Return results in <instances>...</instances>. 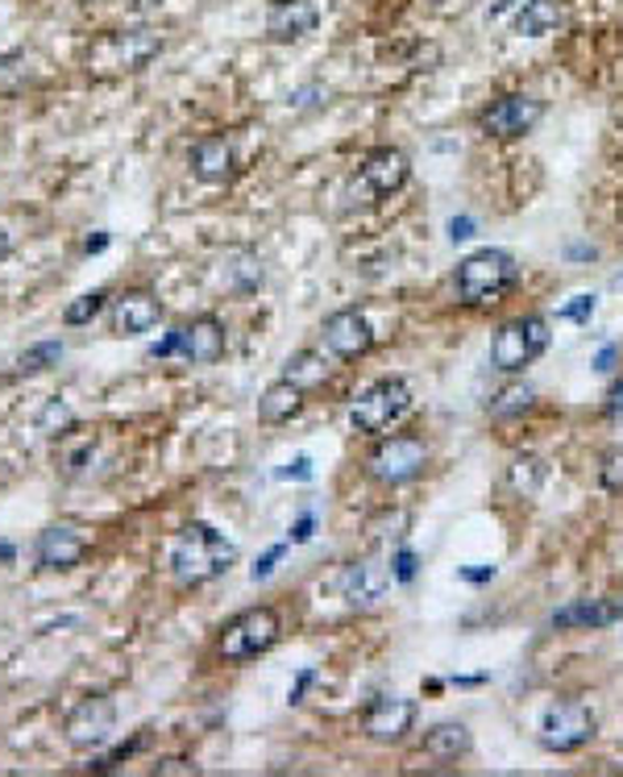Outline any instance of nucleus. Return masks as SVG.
<instances>
[{"mask_svg": "<svg viewBox=\"0 0 623 777\" xmlns=\"http://www.w3.org/2000/svg\"><path fill=\"white\" fill-rule=\"evenodd\" d=\"M233 565H237V545L225 533H216L213 524H204V519L187 524L175 536V545H171V579L187 586V591L225 579Z\"/></svg>", "mask_w": 623, "mask_h": 777, "instance_id": "f257e3e1", "label": "nucleus"}, {"mask_svg": "<svg viewBox=\"0 0 623 777\" xmlns=\"http://www.w3.org/2000/svg\"><path fill=\"white\" fill-rule=\"evenodd\" d=\"M519 283V262L507 250H474L470 259L457 262L454 291L461 304H499L507 291Z\"/></svg>", "mask_w": 623, "mask_h": 777, "instance_id": "f03ea898", "label": "nucleus"}, {"mask_svg": "<svg viewBox=\"0 0 623 777\" xmlns=\"http://www.w3.org/2000/svg\"><path fill=\"white\" fill-rule=\"evenodd\" d=\"M279 637H283L279 611L266 608V603H262V608H245L221 628L216 653H221V661H228V666H245V661H254V657L271 653L274 644H279Z\"/></svg>", "mask_w": 623, "mask_h": 777, "instance_id": "7ed1b4c3", "label": "nucleus"}, {"mask_svg": "<svg viewBox=\"0 0 623 777\" xmlns=\"http://www.w3.org/2000/svg\"><path fill=\"white\" fill-rule=\"evenodd\" d=\"M113 736H117V702L105 690L84 695L62 719V740L76 752H100L113 745Z\"/></svg>", "mask_w": 623, "mask_h": 777, "instance_id": "20e7f679", "label": "nucleus"}, {"mask_svg": "<svg viewBox=\"0 0 623 777\" xmlns=\"http://www.w3.org/2000/svg\"><path fill=\"white\" fill-rule=\"evenodd\" d=\"M548 320L545 317H516L507 320L499 333L490 337V366L503 370V375H519L524 366H533L541 353L548 350Z\"/></svg>", "mask_w": 623, "mask_h": 777, "instance_id": "39448f33", "label": "nucleus"}, {"mask_svg": "<svg viewBox=\"0 0 623 777\" xmlns=\"http://www.w3.org/2000/svg\"><path fill=\"white\" fill-rule=\"evenodd\" d=\"M411 411V391L403 379H379L374 387H366L362 396L353 399L350 420L358 433H370V437H382L391 425H399Z\"/></svg>", "mask_w": 623, "mask_h": 777, "instance_id": "423d86ee", "label": "nucleus"}, {"mask_svg": "<svg viewBox=\"0 0 623 777\" xmlns=\"http://www.w3.org/2000/svg\"><path fill=\"white\" fill-rule=\"evenodd\" d=\"M428 466V445L420 437H382L370 457H366V474L379 483V487H403L411 478H420Z\"/></svg>", "mask_w": 623, "mask_h": 777, "instance_id": "0eeeda50", "label": "nucleus"}, {"mask_svg": "<svg viewBox=\"0 0 623 777\" xmlns=\"http://www.w3.org/2000/svg\"><path fill=\"white\" fill-rule=\"evenodd\" d=\"M594 731H598V716L591 707L578 699H565L553 702L541 719V745L548 752H578L594 740Z\"/></svg>", "mask_w": 623, "mask_h": 777, "instance_id": "6e6552de", "label": "nucleus"}, {"mask_svg": "<svg viewBox=\"0 0 623 777\" xmlns=\"http://www.w3.org/2000/svg\"><path fill=\"white\" fill-rule=\"evenodd\" d=\"M91 548V536L84 524L76 519H59V524H46L38 541H33V562L50 570V574H62V570H76Z\"/></svg>", "mask_w": 623, "mask_h": 777, "instance_id": "1a4fd4ad", "label": "nucleus"}, {"mask_svg": "<svg viewBox=\"0 0 623 777\" xmlns=\"http://www.w3.org/2000/svg\"><path fill=\"white\" fill-rule=\"evenodd\" d=\"M545 117V100H536V96H503L495 100L490 108L478 113V129L487 137H499V142H512V137H524L528 129H536V122Z\"/></svg>", "mask_w": 623, "mask_h": 777, "instance_id": "9d476101", "label": "nucleus"}, {"mask_svg": "<svg viewBox=\"0 0 623 777\" xmlns=\"http://www.w3.org/2000/svg\"><path fill=\"white\" fill-rule=\"evenodd\" d=\"M163 320V300L150 288H129L117 300H108V333L142 337Z\"/></svg>", "mask_w": 623, "mask_h": 777, "instance_id": "9b49d317", "label": "nucleus"}, {"mask_svg": "<svg viewBox=\"0 0 623 777\" xmlns=\"http://www.w3.org/2000/svg\"><path fill=\"white\" fill-rule=\"evenodd\" d=\"M320 337H324V350L337 353V358H362V353L374 350V329L358 308L333 312L320 324Z\"/></svg>", "mask_w": 623, "mask_h": 777, "instance_id": "f8f14e48", "label": "nucleus"}, {"mask_svg": "<svg viewBox=\"0 0 623 777\" xmlns=\"http://www.w3.org/2000/svg\"><path fill=\"white\" fill-rule=\"evenodd\" d=\"M391 565L379 562V557H362V562L345 565V574H341V594H345V603L350 608H379L387 591H391Z\"/></svg>", "mask_w": 623, "mask_h": 777, "instance_id": "ddd939ff", "label": "nucleus"}, {"mask_svg": "<svg viewBox=\"0 0 623 777\" xmlns=\"http://www.w3.org/2000/svg\"><path fill=\"white\" fill-rule=\"evenodd\" d=\"M411 723H416V702L399 699V695H382V699H374L362 711V731L370 740H379V745L403 740L411 731Z\"/></svg>", "mask_w": 623, "mask_h": 777, "instance_id": "4468645a", "label": "nucleus"}, {"mask_svg": "<svg viewBox=\"0 0 623 777\" xmlns=\"http://www.w3.org/2000/svg\"><path fill=\"white\" fill-rule=\"evenodd\" d=\"M179 358H187L192 366H213L225 358L228 350V329L221 317H196L179 324Z\"/></svg>", "mask_w": 623, "mask_h": 777, "instance_id": "2eb2a0df", "label": "nucleus"}, {"mask_svg": "<svg viewBox=\"0 0 623 777\" xmlns=\"http://www.w3.org/2000/svg\"><path fill=\"white\" fill-rule=\"evenodd\" d=\"M411 175V163H408V154L399 150V146H379V150H370L362 158V167H358V179L370 187V196H396L399 187L408 183Z\"/></svg>", "mask_w": 623, "mask_h": 777, "instance_id": "dca6fc26", "label": "nucleus"}, {"mask_svg": "<svg viewBox=\"0 0 623 777\" xmlns=\"http://www.w3.org/2000/svg\"><path fill=\"white\" fill-rule=\"evenodd\" d=\"M320 26V4L317 0H279L266 13V38L271 42H300Z\"/></svg>", "mask_w": 623, "mask_h": 777, "instance_id": "f3484780", "label": "nucleus"}, {"mask_svg": "<svg viewBox=\"0 0 623 777\" xmlns=\"http://www.w3.org/2000/svg\"><path fill=\"white\" fill-rule=\"evenodd\" d=\"M233 167H237V158H233V142L225 134H204L192 146V175L199 183H228L233 179Z\"/></svg>", "mask_w": 623, "mask_h": 777, "instance_id": "a211bd4d", "label": "nucleus"}, {"mask_svg": "<svg viewBox=\"0 0 623 777\" xmlns=\"http://www.w3.org/2000/svg\"><path fill=\"white\" fill-rule=\"evenodd\" d=\"M105 50L113 55V67H117V71H142V67L163 50V33H154V30L113 33L105 42Z\"/></svg>", "mask_w": 623, "mask_h": 777, "instance_id": "6ab92c4d", "label": "nucleus"}, {"mask_svg": "<svg viewBox=\"0 0 623 777\" xmlns=\"http://www.w3.org/2000/svg\"><path fill=\"white\" fill-rule=\"evenodd\" d=\"M266 283V271H262V259L254 250H228L225 254V271H221V288L233 291V295H250Z\"/></svg>", "mask_w": 623, "mask_h": 777, "instance_id": "aec40b11", "label": "nucleus"}, {"mask_svg": "<svg viewBox=\"0 0 623 777\" xmlns=\"http://www.w3.org/2000/svg\"><path fill=\"white\" fill-rule=\"evenodd\" d=\"M470 748H474V740L466 723L445 719V723H432V728L425 731V752L432 761H461Z\"/></svg>", "mask_w": 623, "mask_h": 777, "instance_id": "412c9836", "label": "nucleus"}, {"mask_svg": "<svg viewBox=\"0 0 623 777\" xmlns=\"http://www.w3.org/2000/svg\"><path fill=\"white\" fill-rule=\"evenodd\" d=\"M623 615V608L607 603V599H578L570 608L553 611V628H607Z\"/></svg>", "mask_w": 623, "mask_h": 777, "instance_id": "4be33fe9", "label": "nucleus"}, {"mask_svg": "<svg viewBox=\"0 0 623 777\" xmlns=\"http://www.w3.org/2000/svg\"><path fill=\"white\" fill-rule=\"evenodd\" d=\"M300 408H304V391H300L295 382H288V379L271 382V387L259 396V420H262V425H288Z\"/></svg>", "mask_w": 623, "mask_h": 777, "instance_id": "5701e85b", "label": "nucleus"}, {"mask_svg": "<svg viewBox=\"0 0 623 777\" xmlns=\"http://www.w3.org/2000/svg\"><path fill=\"white\" fill-rule=\"evenodd\" d=\"M283 379L295 382L300 391H317V387L329 382V358L320 350H295L283 362Z\"/></svg>", "mask_w": 623, "mask_h": 777, "instance_id": "b1692460", "label": "nucleus"}, {"mask_svg": "<svg viewBox=\"0 0 623 777\" xmlns=\"http://www.w3.org/2000/svg\"><path fill=\"white\" fill-rule=\"evenodd\" d=\"M79 425V416H76V408L67 404L62 396H50V399H42V408L33 411V433L42 437V441H55V437H67L71 428Z\"/></svg>", "mask_w": 623, "mask_h": 777, "instance_id": "393cba45", "label": "nucleus"}, {"mask_svg": "<svg viewBox=\"0 0 623 777\" xmlns=\"http://www.w3.org/2000/svg\"><path fill=\"white\" fill-rule=\"evenodd\" d=\"M562 26V9H557V0H524L516 13V33L524 38H545Z\"/></svg>", "mask_w": 623, "mask_h": 777, "instance_id": "a878e982", "label": "nucleus"}, {"mask_svg": "<svg viewBox=\"0 0 623 777\" xmlns=\"http://www.w3.org/2000/svg\"><path fill=\"white\" fill-rule=\"evenodd\" d=\"M62 353H67V346H62L59 337H46V341H33V346H26V350L17 353L13 370L17 375H42L50 366H59Z\"/></svg>", "mask_w": 623, "mask_h": 777, "instance_id": "bb28decb", "label": "nucleus"}, {"mask_svg": "<svg viewBox=\"0 0 623 777\" xmlns=\"http://www.w3.org/2000/svg\"><path fill=\"white\" fill-rule=\"evenodd\" d=\"M100 312H108V291L105 288L84 291V295H76L71 304L62 308V324H67V329H84V324H91Z\"/></svg>", "mask_w": 623, "mask_h": 777, "instance_id": "cd10ccee", "label": "nucleus"}, {"mask_svg": "<svg viewBox=\"0 0 623 777\" xmlns=\"http://www.w3.org/2000/svg\"><path fill=\"white\" fill-rule=\"evenodd\" d=\"M545 478H548V466L541 462V457L528 454V457H516V462H512V487H516L524 499H533Z\"/></svg>", "mask_w": 623, "mask_h": 777, "instance_id": "c85d7f7f", "label": "nucleus"}, {"mask_svg": "<svg viewBox=\"0 0 623 777\" xmlns=\"http://www.w3.org/2000/svg\"><path fill=\"white\" fill-rule=\"evenodd\" d=\"M598 483H603V491H615V495L623 491V445L598 457Z\"/></svg>", "mask_w": 623, "mask_h": 777, "instance_id": "c756f323", "label": "nucleus"}, {"mask_svg": "<svg viewBox=\"0 0 623 777\" xmlns=\"http://www.w3.org/2000/svg\"><path fill=\"white\" fill-rule=\"evenodd\" d=\"M533 404V391L528 387H507V391H499V399H490V411L495 416H516V411H524Z\"/></svg>", "mask_w": 623, "mask_h": 777, "instance_id": "7c9ffc66", "label": "nucleus"}, {"mask_svg": "<svg viewBox=\"0 0 623 777\" xmlns=\"http://www.w3.org/2000/svg\"><path fill=\"white\" fill-rule=\"evenodd\" d=\"M594 308H598V300H594L591 291H582V295H574L570 304L557 308V320H574V324H586V320L594 317Z\"/></svg>", "mask_w": 623, "mask_h": 777, "instance_id": "2f4dec72", "label": "nucleus"}, {"mask_svg": "<svg viewBox=\"0 0 623 777\" xmlns=\"http://www.w3.org/2000/svg\"><path fill=\"white\" fill-rule=\"evenodd\" d=\"M142 745H146V728L137 731V736H134V740H129V745H117V748H113V752H108V757H100V761L91 765V769H113V765L129 761V757H134V752H137V748H142Z\"/></svg>", "mask_w": 623, "mask_h": 777, "instance_id": "473e14b6", "label": "nucleus"}, {"mask_svg": "<svg viewBox=\"0 0 623 777\" xmlns=\"http://www.w3.org/2000/svg\"><path fill=\"white\" fill-rule=\"evenodd\" d=\"M288 553V545H274V548H266L262 553L259 562H254V570H250V582H266L274 574V565H279V557Z\"/></svg>", "mask_w": 623, "mask_h": 777, "instance_id": "72a5a7b5", "label": "nucleus"}, {"mask_svg": "<svg viewBox=\"0 0 623 777\" xmlns=\"http://www.w3.org/2000/svg\"><path fill=\"white\" fill-rule=\"evenodd\" d=\"M91 454H96V445H79L76 454H67L62 457V474H67V478H79V474L88 470V462H91Z\"/></svg>", "mask_w": 623, "mask_h": 777, "instance_id": "f704fd0d", "label": "nucleus"}, {"mask_svg": "<svg viewBox=\"0 0 623 777\" xmlns=\"http://www.w3.org/2000/svg\"><path fill=\"white\" fill-rule=\"evenodd\" d=\"M391 574H396V582L416 579V553H411V548H399L396 557H391Z\"/></svg>", "mask_w": 623, "mask_h": 777, "instance_id": "c9c22d12", "label": "nucleus"}, {"mask_svg": "<svg viewBox=\"0 0 623 777\" xmlns=\"http://www.w3.org/2000/svg\"><path fill=\"white\" fill-rule=\"evenodd\" d=\"M179 341H183L179 329H171V333L163 337V341H154V346H150V358L158 362V358H171V353H179Z\"/></svg>", "mask_w": 623, "mask_h": 777, "instance_id": "e433bc0d", "label": "nucleus"}, {"mask_svg": "<svg viewBox=\"0 0 623 777\" xmlns=\"http://www.w3.org/2000/svg\"><path fill=\"white\" fill-rule=\"evenodd\" d=\"M312 528H317V516H312V512H304V516L295 519V528H291V541H295V545L312 541Z\"/></svg>", "mask_w": 623, "mask_h": 777, "instance_id": "4c0bfd02", "label": "nucleus"}, {"mask_svg": "<svg viewBox=\"0 0 623 777\" xmlns=\"http://www.w3.org/2000/svg\"><path fill=\"white\" fill-rule=\"evenodd\" d=\"M449 237H454V242H466V237H474L470 216H454V221H449Z\"/></svg>", "mask_w": 623, "mask_h": 777, "instance_id": "58836bf2", "label": "nucleus"}, {"mask_svg": "<svg viewBox=\"0 0 623 777\" xmlns=\"http://www.w3.org/2000/svg\"><path fill=\"white\" fill-rule=\"evenodd\" d=\"M279 478H312V462H308V457H295L291 466L279 470Z\"/></svg>", "mask_w": 623, "mask_h": 777, "instance_id": "ea45409f", "label": "nucleus"}, {"mask_svg": "<svg viewBox=\"0 0 623 777\" xmlns=\"http://www.w3.org/2000/svg\"><path fill=\"white\" fill-rule=\"evenodd\" d=\"M603 408H607V416H623V379L611 382L607 404H603Z\"/></svg>", "mask_w": 623, "mask_h": 777, "instance_id": "a19ab883", "label": "nucleus"}, {"mask_svg": "<svg viewBox=\"0 0 623 777\" xmlns=\"http://www.w3.org/2000/svg\"><path fill=\"white\" fill-rule=\"evenodd\" d=\"M312 96H324V88H317V84H312V88H304V91H291L288 100L295 108H304V105H320V100H312Z\"/></svg>", "mask_w": 623, "mask_h": 777, "instance_id": "79ce46f5", "label": "nucleus"}, {"mask_svg": "<svg viewBox=\"0 0 623 777\" xmlns=\"http://www.w3.org/2000/svg\"><path fill=\"white\" fill-rule=\"evenodd\" d=\"M108 242H113L108 233H96V237H88V242H84V254H105Z\"/></svg>", "mask_w": 623, "mask_h": 777, "instance_id": "37998d69", "label": "nucleus"}, {"mask_svg": "<svg viewBox=\"0 0 623 777\" xmlns=\"http://www.w3.org/2000/svg\"><path fill=\"white\" fill-rule=\"evenodd\" d=\"M461 579H466V582H490V579H495V565H483V570H461Z\"/></svg>", "mask_w": 623, "mask_h": 777, "instance_id": "c03bdc74", "label": "nucleus"}, {"mask_svg": "<svg viewBox=\"0 0 623 777\" xmlns=\"http://www.w3.org/2000/svg\"><path fill=\"white\" fill-rule=\"evenodd\" d=\"M312 678H317V673H312V670L300 673V682L291 686V702H300V699H304V690H308V686H312Z\"/></svg>", "mask_w": 623, "mask_h": 777, "instance_id": "a18cd8bd", "label": "nucleus"}, {"mask_svg": "<svg viewBox=\"0 0 623 777\" xmlns=\"http://www.w3.org/2000/svg\"><path fill=\"white\" fill-rule=\"evenodd\" d=\"M158 774H196V765H187V761H167V765H158Z\"/></svg>", "mask_w": 623, "mask_h": 777, "instance_id": "49530a36", "label": "nucleus"}, {"mask_svg": "<svg viewBox=\"0 0 623 777\" xmlns=\"http://www.w3.org/2000/svg\"><path fill=\"white\" fill-rule=\"evenodd\" d=\"M9 254H13V237H9V229L0 225V262L9 259Z\"/></svg>", "mask_w": 623, "mask_h": 777, "instance_id": "de8ad7c7", "label": "nucleus"}, {"mask_svg": "<svg viewBox=\"0 0 623 777\" xmlns=\"http://www.w3.org/2000/svg\"><path fill=\"white\" fill-rule=\"evenodd\" d=\"M594 366H598V370H611V366H615V350H611V346H607V350H603V353H598V358H594Z\"/></svg>", "mask_w": 623, "mask_h": 777, "instance_id": "09e8293b", "label": "nucleus"}, {"mask_svg": "<svg viewBox=\"0 0 623 777\" xmlns=\"http://www.w3.org/2000/svg\"><path fill=\"white\" fill-rule=\"evenodd\" d=\"M13 557H17V548L9 545V541H0V562H4V565H13Z\"/></svg>", "mask_w": 623, "mask_h": 777, "instance_id": "8fccbe9b", "label": "nucleus"}, {"mask_svg": "<svg viewBox=\"0 0 623 777\" xmlns=\"http://www.w3.org/2000/svg\"><path fill=\"white\" fill-rule=\"evenodd\" d=\"M611 288H623V274H615V279H611Z\"/></svg>", "mask_w": 623, "mask_h": 777, "instance_id": "3c124183", "label": "nucleus"}]
</instances>
